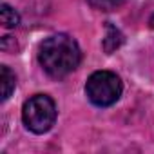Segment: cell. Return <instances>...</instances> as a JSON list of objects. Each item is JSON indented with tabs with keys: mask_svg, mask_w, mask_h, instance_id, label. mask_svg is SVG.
<instances>
[{
	"mask_svg": "<svg viewBox=\"0 0 154 154\" xmlns=\"http://www.w3.org/2000/svg\"><path fill=\"white\" fill-rule=\"evenodd\" d=\"M38 60L53 78H63L80 63V47L67 35H53L40 44Z\"/></svg>",
	"mask_w": 154,
	"mask_h": 154,
	"instance_id": "cell-1",
	"label": "cell"
},
{
	"mask_svg": "<svg viewBox=\"0 0 154 154\" xmlns=\"http://www.w3.org/2000/svg\"><path fill=\"white\" fill-rule=\"evenodd\" d=\"M22 120L29 131L35 134L47 132L54 120H56V107L54 102L45 94H35L31 96L22 109Z\"/></svg>",
	"mask_w": 154,
	"mask_h": 154,
	"instance_id": "cell-2",
	"label": "cell"
},
{
	"mask_svg": "<svg viewBox=\"0 0 154 154\" xmlns=\"http://www.w3.org/2000/svg\"><path fill=\"white\" fill-rule=\"evenodd\" d=\"M89 100L98 107L112 105L122 94V80L111 71H96L85 84Z\"/></svg>",
	"mask_w": 154,
	"mask_h": 154,
	"instance_id": "cell-3",
	"label": "cell"
},
{
	"mask_svg": "<svg viewBox=\"0 0 154 154\" xmlns=\"http://www.w3.org/2000/svg\"><path fill=\"white\" fill-rule=\"evenodd\" d=\"M0 80H2V100L6 102L9 96H11V93L15 91V74L9 71V67L8 65H2L0 67Z\"/></svg>",
	"mask_w": 154,
	"mask_h": 154,
	"instance_id": "cell-4",
	"label": "cell"
},
{
	"mask_svg": "<svg viewBox=\"0 0 154 154\" xmlns=\"http://www.w3.org/2000/svg\"><path fill=\"white\" fill-rule=\"evenodd\" d=\"M122 42H123L122 33H120L116 27H112L111 24H107V35H105V38H103V49H105L107 53H112L114 49H118V47L122 45Z\"/></svg>",
	"mask_w": 154,
	"mask_h": 154,
	"instance_id": "cell-5",
	"label": "cell"
},
{
	"mask_svg": "<svg viewBox=\"0 0 154 154\" xmlns=\"http://www.w3.org/2000/svg\"><path fill=\"white\" fill-rule=\"evenodd\" d=\"M0 20H2L4 27H8V29L17 27L18 22H20V18H18V15L15 13V9H11L8 4H4L2 8H0Z\"/></svg>",
	"mask_w": 154,
	"mask_h": 154,
	"instance_id": "cell-6",
	"label": "cell"
},
{
	"mask_svg": "<svg viewBox=\"0 0 154 154\" xmlns=\"http://www.w3.org/2000/svg\"><path fill=\"white\" fill-rule=\"evenodd\" d=\"M122 0H91V4L96 8V9H102V11H111L112 8H116Z\"/></svg>",
	"mask_w": 154,
	"mask_h": 154,
	"instance_id": "cell-7",
	"label": "cell"
}]
</instances>
